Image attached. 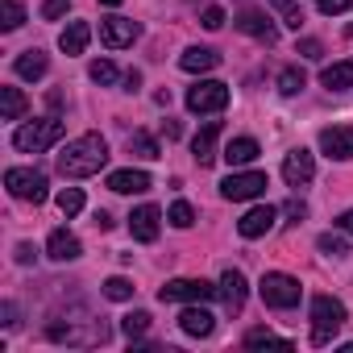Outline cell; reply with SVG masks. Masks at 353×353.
Returning <instances> with one entry per match:
<instances>
[{
	"label": "cell",
	"instance_id": "6da1fadb",
	"mask_svg": "<svg viewBox=\"0 0 353 353\" xmlns=\"http://www.w3.org/2000/svg\"><path fill=\"white\" fill-rule=\"evenodd\" d=\"M104 162H108V141L100 133H83V137L67 141V150L59 154V174H67V179H88V174H100Z\"/></svg>",
	"mask_w": 353,
	"mask_h": 353
},
{
	"label": "cell",
	"instance_id": "7a4b0ae2",
	"mask_svg": "<svg viewBox=\"0 0 353 353\" xmlns=\"http://www.w3.org/2000/svg\"><path fill=\"white\" fill-rule=\"evenodd\" d=\"M345 320H349V312H345L341 299L316 295V299H312V345H328V341L341 332Z\"/></svg>",
	"mask_w": 353,
	"mask_h": 353
},
{
	"label": "cell",
	"instance_id": "3957f363",
	"mask_svg": "<svg viewBox=\"0 0 353 353\" xmlns=\"http://www.w3.org/2000/svg\"><path fill=\"white\" fill-rule=\"evenodd\" d=\"M63 137V121L59 117H42V121H30L13 133V145L26 150V154H38V150H50L54 141Z\"/></svg>",
	"mask_w": 353,
	"mask_h": 353
},
{
	"label": "cell",
	"instance_id": "277c9868",
	"mask_svg": "<svg viewBox=\"0 0 353 353\" xmlns=\"http://www.w3.org/2000/svg\"><path fill=\"white\" fill-rule=\"evenodd\" d=\"M258 295H262V303H266V307L287 312V307H295V303H299L303 287H299V279H291V274H283V270H270V274L262 279Z\"/></svg>",
	"mask_w": 353,
	"mask_h": 353
},
{
	"label": "cell",
	"instance_id": "5b68a950",
	"mask_svg": "<svg viewBox=\"0 0 353 353\" xmlns=\"http://www.w3.org/2000/svg\"><path fill=\"white\" fill-rule=\"evenodd\" d=\"M46 336L59 341V345H104V341H108V324H104V320H83V324H71V320L59 324V320H54V324L46 328Z\"/></svg>",
	"mask_w": 353,
	"mask_h": 353
},
{
	"label": "cell",
	"instance_id": "8992f818",
	"mask_svg": "<svg viewBox=\"0 0 353 353\" xmlns=\"http://www.w3.org/2000/svg\"><path fill=\"white\" fill-rule=\"evenodd\" d=\"M5 188L17 196V200H26V204H46V174L42 170H30V166H13V170H5Z\"/></svg>",
	"mask_w": 353,
	"mask_h": 353
},
{
	"label": "cell",
	"instance_id": "52a82bcc",
	"mask_svg": "<svg viewBox=\"0 0 353 353\" xmlns=\"http://www.w3.org/2000/svg\"><path fill=\"white\" fill-rule=\"evenodd\" d=\"M212 295H221V287H212V283H204V279H170V283L158 291L162 303H208Z\"/></svg>",
	"mask_w": 353,
	"mask_h": 353
},
{
	"label": "cell",
	"instance_id": "ba28073f",
	"mask_svg": "<svg viewBox=\"0 0 353 353\" xmlns=\"http://www.w3.org/2000/svg\"><path fill=\"white\" fill-rule=\"evenodd\" d=\"M225 104H229V83L221 79H204L188 88V112H221Z\"/></svg>",
	"mask_w": 353,
	"mask_h": 353
},
{
	"label": "cell",
	"instance_id": "9c48e42d",
	"mask_svg": "<svg viewBox=\"0 0 353 353\" xmlns=\"http://www.w3.org/2000/svg\"><path fill=\"white\" fill-rule=\"evenodd\" d=\"M262 192H266V174L262 170H233L229 179L221 183V196L225 200H237V204L241 200H258Z\"/></svg>",
	"mask_w": 353,
	"mask_h": 353
},
{
	"label": "cell",
	"instance_id": "30bf717a",
	"mask_svg": "<svg viewBox=\"0 0 353 353\" xmlns=\"http://www.w3.org/2000/svg\"><path fill=\"white\" fill-rule=\"evenodd\" d=\"M137 34H141V26L129 21V17H104V21H100V42H104L108 50H125V46H133Z\"/></svg>",
	"mask_w": 353,
	"mask_h": 353
},
{
	"label": "cell",
	"instance_id": "8fae6325",
	"mask_svg": "<svg viewBox=\"0 0 353 353\" xmlns=\"http://www.w3.org/2000/svg\"><path fill=\"white\" fill-rule=\"evenodd\" d=\"M158 225H162V212H158L154 204H141V208H133V216H129V233H133V241H141V245L158 241Z\"/></svg>",
	"mask_w": 353,
	"mask_h": 353
},
{
	"label": "cell",
	"instance_id": "7c38bea8",
	"mask_svg": "<svg viewBox=\"0 0 353 353\" xmlns=\"http://www.w3.org/2000/svg\"><path fill=\"white\" fill-rule=\"evenodd\" d=\"M312 174H316V158H312L307 150H291V154L283 158V179H287L291 188L312 183Z\"/></svg>",
	"mask_w": 353,
	"mask_h": 353
},
{
	"label": "cell",
	"instance_id": "4fadbf2b",
	"mask_svg": "<svg viewBox=\"0 0 353 353\" xmlns=\"http://www.w3.org/2000/svg\"><path fill=\"white\" fill-rule=\"evenodd\" d=\"M237 30H241V34H250V38H258V42H266V46H274V42H279L274 21H270L266 13H258V9H245V13L237 17Z\"/></svg>",
	"mask_w": 353,
	"mask_h": 353
},
{
	"label": "cell",
	"instance_id": "5bb4252c",
	"mask_svg": "<svg viewBox=\"0 0 353 353\" xmlns=\"http://www.w3.org/2000/svg\"><path fill=\"white\" fill-rule=\"evenodd\" d=\"M320 150L328 154V158H353V129H345V125H328V129H320Z\"/></svg>",
	"mask_w": 353,
	"mask_h": 353
},
{
	"label": "cell",
	"instance_id": "9a60e30c",
	"mask_svg": "<svg viewBox=\"0 0 353 353\" xmlns=\"http://www.w3.org/2000/svg\"><path fill=\"white\" fill-rule=\"evenodd\" d=\"M108 188L117 192V196H137V192H150V174L145 170H112L108 174Z\"/></svg>",
	"mask_w": 353,
	"mask_h": 353
},
{
	"label": "cell",
	"instance_id": "2e32d148",
	"mask_svg": "<svg viewBox=\"0 0 353 353\" xmlns=\"http://www.w3.org/2000/svg\"><path fill=\"white\" fill-rule=\"evenodd\" d=\"M216 137H221V121H208V125L196 133L192 154H196V162H200V166H212V162H216Z\"/></svg>",
	"mask_w": 353,
	"mask_h": 353
},
{
	"label": "cell",
	"instance_id": "e0dca14e",
	"mask_svg": "<svg viewBox=\"0 0 353 353\" xmlns=\"http://www.w3.org/2000/svg\"><path fill=\"white\" fill-rule=\"evenodd\" d=\"M270 229H274V208H270V204H266V208H250V212L237 221V233L250 237V241L262 237V233H270Z\"/></svg>",
	"mask_w": 353,
	"mask_h": 353
},
{
	"label": "cell",
	"instance_id": "ac0fdd59",
	"mask_svg": "<svg viewBox=\"0 0 353 353\" xmlns=\"http://www.w3.org/2000/svg\"><path fill=\"white\" fill-rule=\"evenodd\" d=\"M46 254H50L54 262H75V258L83 254V245H79V237H75V233L54 229V233H50V241H46Z\"/></svg>",
	"mask_w": 353,
	"mask_h": 353
},
{
	"label": "cell",
	"instance_id": "d6986e66",
	"mask_svg": "<svg viewBox=\"0 0 353 353\" xmlns=\"http://www.w3.org/2000/svg\"><path fill=\"white\" fill-rule=\"evenodd\" d=\"M179 328H183L188 336H212V328H216V316H212L204 303H196V307H188V312L179 316Z\"/></svg>",
	"mask_w": 353,
	"mask_h": 353
},
{
	"label": "cell",
	"instance_id": "ffe728a7",
	"mask_svg": "<svg viewBox=\"0 0 353 353\" xmlns=\"http://www.w3.org/2000/svg\"><path fill=\"white\" fill-rule=\"evenodd\" d=\"M221 299L229 312H241L245 307V274L241 270H225L221 274Z\"/></svg>",
	"mask_w": 353,
	"mask_h": 353
},
{
	"label": "cell",
	"instance_id": "44dd1931",
	"mask_svg": "<svg viewBox=\"0 0 353 353\" xmlns=\"http://www.w3.org/2000/svg\"><path fill=\"white\" fill-rule=\"evenodd\" d=\"M179 67L192 71V75H200V71H216V67H221V54L208 50V46H192V50L179 54Z\"/></svg>",
	"mask_w": 353,
	"mask_h": 353
},
{
	"label": "cell",
	"instance_id": "7402d4cb",
	"mask_svg": "<svg viewBox=\"0 0 353 353\" xmlns=\"http://www.w3.org/2000/svg\"><path fill=\"white\" fill-rule=\"evenodd\" d=\"M88 42H92V26H88V21H71V26L59 34L63 54H83V50H88Z\"/></svg>",
	"mask_w": 353,
	"mask_h": 353
},
{
	"label": "cell",
	"instance_id": "603a6c76",
	"mask_svg": "<svg viewBox=\"0 0 353 353\" xmlns=\"http://www.w3.org/2000/svg\"><path fill=\"white\" fill-rule=\"evenodd\" d=\"M13 71H17L21 79H42V75L50 71V59H46L42 50H26V54H17Z\"/></svg>",
	"mask_w": 353,
	"mask_h": 353
},
{
	"label": "cell",
	"instance_id": "cb8c5ba5",
	"mask_svg": "<svg viewBox=\"0 0 353 353\" xmlns=\"http://www.w3.org/2000/svg\"><path fill=\"white\" fill-rule=\"evenodd\" d=\"M254 158H258V141H254V137H233V141L225 145V162H229L233 170H237V166H250Z\"/></svg>",
	"mask_w": 353,
	"mask_h": 353
},
{
	"label": "cell",
	"instance_id": "d4e9b609",
	"mask_svg": "<svg viewBox=\"0 0 353 353\" xmlns=\"http://www.w3.org/2000/svg\"><path fill=\"white\" fill-rule=\"evenodd\" d=\"M320 83H324L328 92L353 88V63H332V67H324V71H320Z\"/></svg>",
	"mask_w": 353,
	"mask_h": 353
},
{
	"label": "cell",
	"instance_id": "484cf974",
	"mask_svg": "<svg viewBox=\"0 0 353 353\" xmlns=\"http://www.w3.org/2000/svg\"><path fill=\"white\" fill-rule=\"evenodd\" d=\"M0 112H5V121H21L30 112V100L17 88H0Z\"/></svg>",
	"mask_w": 353,
	"mask_h": 353
},
{
	"label": "cell",
	"instance_id": "4316f807",
	"mask_svg": "<svg viewBox=\"0 0 353 353\" xmlns=\"http://www.w3.org/2000/svg\"><path fill=\"white\" fill-rule=\"evenodd\" d=\"M121 332H125L129 341H141V336L150 332V312H129V316L121 320Z\"/></svg>",
	"mask_w": 353,
	"mask_h": 353
},
{
	"label": "cell",
	"instance_id": "83f0119b",
	"mask_svg": "<svg viewBox=\"0 0 353 353\" xmlns=\"http://www.w3.org/2000/svg\"><path fill=\"white\" fill-rule=\"evenodd\" d=\"M129 154H137V158H158L162 150H158V141H154L150 133H129Z\"/></svg>",
	"mask_w": 353,
	"mask_h": 353
},
{
	"label": "cell",
	"instance_id": "f1b7e54d",
	"mask_svg": "<svg viewBox=\"0 0 353 353\" xmlns=\"http://www.w3.org/2000/svg\"><path fill=\"white\" fill-rule=\"evenodd\" d=\"M270 5L283 13V26H291V30H299V26H303V9H299V0H270Z\"/></svg>",
	"mask_w": 353,
	"mask_h": 353
},
{
	"label": "cell",
	"instance_id": "f546056e",
	"mask_svg": "<svg viewBox=\"0 0 353 353\" xmlns=\"http://www.w3.org/2000/svg\"><path fill=\"white\" fill-rule=\"evenodd\" d=\"M279 92H283V96L303 92V71H299V67H283V71H279Z\"/></svg>",
	"mask_w": 353,
	"mask_h": 353
},
{
	"label": "cell",
	"instance_id": "4dcf8cb0",
	"mask_svg": "<svg viewBox=\"0 0 353 353\" xmlns=\"http://www.w3.org/2000/svg\"><path fill=\"white\" fill-rule=\"evenodd\" d=\"M59 212H63V216L83 212V192H79V188H63V192H59Z\"/></svg>",
	"mask_w": 353,
	"mask_h": 353
},
{
	"label": "cell",
	"instance_id": "1f68e13d",
	"mask_svg": "<svg viewBox=\"0 0 353 353\" xmlns=\"http://www.w3.org/2000/svg\"><path fill=\"white\" fill-rule=\"evenodd\" d=\"M316 245H320V254H328V258H345V254H349V241H345L341 233H320Z\"/></svg>",
	"mask_w": 353,
	"mask_h": 353
},
{
	"label": "cell",
	"instance_id": "d6a6232c",
	"mask_svg": "<svg viewBox=\"0 0 353 353\" xmlns=\"http://www.w3.org/2000/svg\"><path fill=\"white\" fill-rule=\"evenodd\" d=\"M21 21H26V9L17 0H5V5H0V30H17Z\"/></svg>",
	"mask_w": 353,
	"mask_h": 353
},
{
	"label": "cell",
	"instance_id": "836d02e7",
	"mask_svg": "<svg viewBox=\"0 0 353 353\" xmlns=\"http://www.w3.org/2000/svg\"><path fill=\"white\" fill-rule=\"evenodd\" d=\"M170 225H174V229H192V225H196V208H192L188 200L170 204Z\"/></svg>",
	"mask_w": 353,
	"mask_h": 353
},
{
	"label": "cell",
	"instance_id": "e575fe53",
	"mask_svg": "<svg viewBox=\"0 0 353 353\" xmlns=\"http://www.w3.org/2000/svg\"><path fill=\"white\" fill-rule=\"evenodd\" d=\"M245 345H250V349H258V345H283V349H291V341L274 336L270 328H250V332H245Z\"/></svg>",
	"mask_w": 353,
	"mask_h": 353
},
{
	"label": "cell",
	"instance_id": "d590c367",
	"mask_svg": "<svg viewBox=\"0 0 353 353\" xmlns=\"http://www.w3.org/2000/svg\"><path fill=\"white\" fill-rule=\"evenodd\" d=\"M88 75H92V79H96V83H104V88H108V83H117V79H121V75H117V67H112V63H108V59H96V63H92V67H88Z\"/></svg>",
	"mask_w": 353,
	"mask_h": 353
},
{
	"label": "cell",
	"instance_id": "8d00e7d4",
	"mask_svg": "<svg viewBox=\"0 0 353 353\" xmlns=\"http://www.w3.org/2000/svg\"><path fill=\"white\" fill-rule=\"evenodd\" d=\"M104 295H108V299H117V303H125V299H133V283L117 274V279H108V283H104Z\"/></svg>",
	"mask_w": 353,
	"mask_h": 353
},
{
	"label": "cell",
	"instance_id": "74e56055",
	"mask_svg": "<svg viewBox=\"0 0 353 353\" xmlns=\"http://www.w3.org/2000/svg\"><path fill=\"white\" fill-rule=\"evenodd\" d=\"M67 9H71V0H46V5H42V17H46V21H59V17H67Z\"/></svg>",
	"mask_w": 353,
	"mask_h": 353
},
{
	"label": "cell",
	"instance_id": "f35d334b",
	"mask_svg": "<svg viewBox=\"0 0 353 353\" xmlns=\"http://www.w3.org/2000/svg\"><path fill=\"white\" fill-rule=\"evenodd\" d=\"M316 9L332 17V13H349V9H353V0H316Z\"/></svg>",
	"mask_w": 353,
	"mask_h": 353
},
{
	"label": "cell",
	"instance_id": "ab89813d",
	"mask_svg": "<svg viewBox=\"0 0 353 353\" xmlns=\"http://www.w3.org/2000/svg\"><path fill=\"white\" fill-rule=\"evenodd\" d=\"M225 26V9L221 5H208L204 9V30H221Z\"/></svg>",
	"mask_w": 353,
	"mask_h": 353
},
{
	"label": "cell",
	"instance_id": "60d3db41",
	"mask_svg": "<svg viewBox=\"0 0 353 353\" xmlns=\"http://www.w3.org/2000/svg\"><path fill=\"white\" fill-rule=\"evenodd\" d=\"M299 54H303V59H320V54H324V46H320L316 38H303V42H299Z\"/></svg>",
	"mask_w": 353,
	"mask_h": 353
},
{
	"label": "cell",
	"instance_id": "b9f144b4",
	"mask_svg": "<svg viewBox=\"0 0 353 353\" xmlns=\"http://www.w3.org/2000/svg\"><path fill=\"white\" fill-rule=\"evenodd\" d=\"M283 212H287L291 221H303V216H307V204H303V200H287V204H283Z\"/></svg>",
	"mask_w": 353,
	"mask_h": 353
},
{
	"label": "cell",
	"instance_id": "7bdbcfd3",
	"mask_svg": "<svg viewBox=\"0 0 353 353\" xmlns=\"http://www.w3.org/2000/svg\"><path fill=\"white\" fill-rule=\"evenodd\" d=\"M34 258H38V250H34L30 241H21V245H17V262H21V266H30Z\"/></svg>",
	"mask_w": 353,
	"mask_h": 353
},
{
	"label": "cell",
	"instance_id": "ee69618b",
	"mask_svg": "<svg viewBox=\"0 0 353 353\" xmlns=\"http://www.w3.org/2000/svg\"><path fill=\"white\" fill-rule=\"evenodd\" d=\"M336 229H341V233H349V237H353V208H349V212H341V221H336Z\"/></svg>",
	"mask_w": 353,
	"mask_h": 353
},
{
	"label": "cell",
	"instance_id": "f6af8a7d",
	"mask_svg": "<svg viewBox=\"0 0 353 353\" xmlns=\"http://www.w3.org/2000/svg\"><path fill=\"white\" fill-rule=\"evenodd\" d=\"M162 133H166V137H179L183 129H179V121H162Z\"/></svg>",
	"mask_w": 353,
	"mask_h": 353
},
{
	"label": "cell",
	"instance_id": "bcb514c9",
	"mask_svg": "<svg viewBox=\"0 0 353 353\" xmlns=\"http://www.w3.org/2000/svg\"><path fill=\"white\" fill-rule=\"evenodd\" d=\"M5 324H9V328L17 324V307H13V303H5Z\"/></svg>",
	"mask_w": 353,
	"mask_h": 353
},
{
	"label": "cell",
	"instance_id": "7dc6e473",
	"mask_svg": "<svg viewBox=\"0 0 353 353\" xmlns=\"http://www.w3.org/2000/svg\"><path fill=\"white\" fill-rule=\"evenodd\" d=\"M100 5H108V9H117V5H121V0H100Z\"/></svg>",
	"mask_w": 353,
	"mask_h": 353
}]
</instances>
